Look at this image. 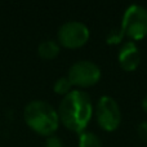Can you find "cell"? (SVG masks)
<instances>
[{"label":"cell","mask_w":147,"mask_h":147,"mask_svg":"<svg viewBox=\"0 0 147 147\" xmlns=\"http://www.w3.org/2000/svg\"><path fill=\"white\" fill-rule=\"evenodd\" d=\"M59 121L76 133L85 130L93 115L92 99L83 90H71L63 97L58 107Z\"/></svg>","instance_id":"obj_1"},{"label":"cell","mask_w":147,"mask_h":147,"mask_svg":"<svg viewBox=\"0 0 147 147\" xmlns=\"http://www.w3.org/2000/svg\"><path fill=\"white\" fill-rule=\"evenodd\" d=\"M26 124L41 136H52L59 125L58 112L45 101L35 99L26 105L23 110Z\"/></svg>","instance_id":"obj_2"},{"label":"cell","mask_w":147,"mask_h":147,"mask_svg":"<svg viewBox=\"0 0 147 147\" xmlns=\"http://www.w3.org/2000/svg\"><path fill=\"white\" fill-rule=\"evenodd\" d=\"M123 35L130 41L141 40L147 35V9L142 5L133 4L125 10L121 22Z\"/></svg>","instance_id":"obj_3"},{"label":"cell","mask_w":147,"mask_h":147,"mask_svg":"<svg viewBox=\"0 0 147 147\" xmlns=\"http://www.w3.org/2000/svg\"><path fill=\"white\" fill-rule=\"evenodd\" d=\"M96 116L99 127L106 132H114L121 121V111L112 97L103 96L99 98L96 109Z\"/></svg>","instance_id":"obj_4"},{"label":"cell","mask_w":147,"mask_h":147,"mask_svg":"<svg viewBox=\"0 0 147 147\" xmlns=\"http://www.w3.org/2000/svg\"><path fill=\"white\" fill-rule=\"evenodd\" d=\"M58 43L65 48H80L89 40V28L79 21H69L58 30Z\"/></svg>","instance_id":"obj_5"},{"label":"cell","mask_w":147,"mask_h":147,"mask_svg":"<svg viewBox=\"0 0 147 147\" xmlns=\"http://www.w3.org/2000/svg\"><path fill=\"white\" fill-rule=\"evenodd\" d=\"M67 78L72 85L88 88L99 81L101 70L96 63L90 61H79L70 67Z\"/></svg>","instance_id":"obj_6"},{"label":"cell","mask_w":147,"mask_h":147,"mask_svg":"<svg viewBox=\"0 0 147 147\" xmlns=\"http://www.w3.org/2000/svg\"><path fill=\"white\" fill-rule=\"evenodd\" d=\"M117 59H119V63L123 70H125L128 72L134 71L140 66V61H141V54L137 44L134 41L124 43L119 51Z\"/></svg>","instance_id":"obj_7"},{"label":"cell","mask_w":147,"mask_h":147,"mask_svg":"<svg viewBox=\"0 0 147 147\" xmlns=\"http://www.w3.org/2000/svg\"><path fill=\"white\" fill-rule=\"evenodd\" d=\"M38 53L43 59H53L59 53V44L54 40H44L39 44Z\"/></svg>","instance_id":"obj_8"},{"label":"cell","mask_w":147,"mask_h":147,"mask_svg":"<svg viewBox=\"0 0 147 147\" xmlns=\"http://www.w3.org/2000/svg\"><path fill=\"white\" fill-rule=\"evenodd\" d=\"M79 147H102V142L94 133L84 130L79 137Z\"/></svg>","instance_id":"obj_9"},{"label":"cell","mask_w":147,"mask_h":147,"mask_svg":"<svg viewBox=\"0 0 147 147\" xmlns=\"http://www.w3.org/2000/svg\"><path fill=\"white\" fill-rule=\"evenodd\" d=\"M71 86H72V84H71V81L69 80V78H59L58 80H56V83H54V86H53V89H54V92L56 93H58V94H62V96H66V94H69L70 92H71Z\"/></svg>","instance_id":"obj_10"},{"label":"cell","mask_w":147,"mask_h":147,"mask_svg":"<svg viewBox=\"0 0 147 147\" xmlns=\"http://www.w3.org/2000/svg\"><path fill=\"white\" fill-rule=\"evenodd\" d=\"M124 35H123L121 30H112L107 36V43L109 44H119L123 40Z\"/></svg>","instance_id":"obj_11"},{"label":"cell","mask_w":147,"mask_h":147,"mask_svg":"<svg viewBox=\"0 0 147 147\" xmlns=\"http://www.w3.org/2000/svg\"><path fill=\"white\" fill-rule=\"evenodd\" d=\"M45 147H65L63 142L56 136H49L45 142Z\"/></svg>","instance_id":"obj_12"},{"label":"cell","mask_w":147,"mask_h":147,"mask_svg":"<svg viewBox=\"0 0 147 147\" xmlns=\"http://www.w3.org/2000/svg\"><path fill=\"white\" fill-rule=\"evenodd\" d=\"M138 136L143 142L147 143V121H142L138 125Z\"/></svg>","instance_id":"obj_13"},{"label":"cell","mask_w":147,"mask_h":147,"mask_svg":"<svg viewBox=\"0 0 147 147\" xmlns=\"http://www.w3.org/2000/svg\"><path fill=\"white\" fill-rule=\"evenodd\" d=\"M142 109L145 110V111L147 112V96L145 97V98L142 99Z\"/></svg>","instance_id":"obj_14"}]
</instances>
